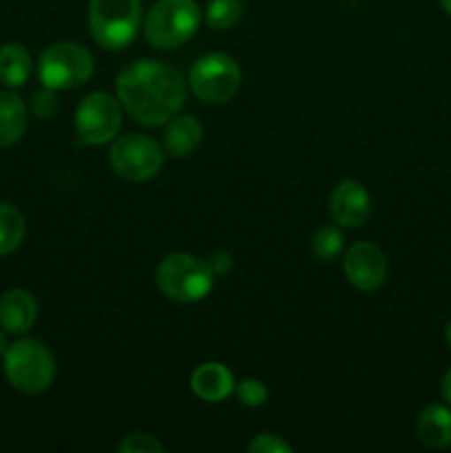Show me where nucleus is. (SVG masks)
Wrapping results in <instances>:
<instances>
[{
	"label": "nucleus",
	"instance_id": "f257e3e1",
	"mask_svg": "<svg viewBox=\"0 0 451 453\" xmlns=\"http://www.w3.org/2000/svg\"><path fill=\"white\" fill-rule=\"evenodd\" d=\"M118 97L135 122L162 127L184 106L186 80L166 62L135 60L118 75Z\"/></svg>",
	"mask_w": 451,
	"mask_h": 453
},
{
	"label": "nucleus",
	"instance_id": "f03ea898",
	"mask_svg": "<svg viewBox=\"0 0 451 453\" xmlns=\"http://www.w3.org/2000/svg\"><path fill=\"white\" fill-rule=\"evenodd\" d=\"M155 279H157L159 290L168 299L177 303H197L210 295L215 273L208 261L199 257L188 255V252H172L159 261Z\"/></svg>",
	"mask_w": 451,
	"mask_h": 453
},
{
	"label": "nucleus",
	"instance_id": "7ed1b4c3",
	"mask_svg": "<svg viewBox=\"0 0 451 453\" xmlns=\"http://www.w3.org/2000/svg\"><path fill=\"white\" fill-rule=\"evenodd\" d=\"M4 376L18 392L40 394L56 379V358L42 341H16L4 352Z\"/></svg>",
	"mask_w": 451,
	"mask_h": 453
},
{
	"label": "nucleus",
	"instance_id": "20e7f679",
	"mask_svg": "<svg viewBox=\"0 0 451 453\" xmlns=\"http://www.w3.org/2000/svg\"><path fill=\"white\" fill-rule=\"evenodd\" d=\"M202 25V12L195 0H157L149 9L144 34L153 47L175 49L193 38Z\"/></svg>",
	"mask_w": 451,
	"mask_h": 453
},
{
	"label": "nucleus",
	"instance_id": "39448f33",
	"mask_svg": "<svg viewBox=\"0 0 451 453\" xmlns=\"http://www.w3.org/2000/svg\"><path fill=\"white\" fill-rule=\"evenodd\" d=\"M141 25V0H91L88 27L104 49L119 51L135 40Z\"/></svg>",
	"mask_w": 451,
	"mask_h": 453
},
{
	"label": "nucleus",
	"instance_id": "423d86ee",
	"mask_svg": "<svg viewBox=\"0 0 451 453\" xmlns=\"http://www.w3.org/2000/svg\"><path fill=\"white\" fill-rule=\"evenodd\" d=\"M93 75V56L78 42H56L38 62V78L53 91L78 88Z\"/></svg>",
	"mask_w": 451,
	"mask_h": 453
},
{
	"label": "nucleus",
	"instance_id": "0eeeda50",
	"mask_svg": "<svg viewBox=\"0 0 451 453\" xmlns=\"http://www.w3.org/2000/svg\"><path fill=\"white\" fill-rule=\"evenodd\" d=\"M188 84L195 97H199L202 102L224 104V102L233 100V96L241 87V69L233 56L206 53L190 66Z\"/></svg>",
	"mask_w": 451,
	"mask_h": 453
},
{
	"label": "nucleus",
	"instance_id": "6e6552de",
	"mask_svg": "<svg viewBox=\"0 0 451 453\" xmlns=\"http://www.w3.org/2000/svg\"><path fill=\"white\" fill-rule=\"evenodd\" d=\"M111 166L128 181L153 180L164 166V150L153 137L128 133L111 146Z\"/></svg>",
	"mask_w": 451,
	"mask_h": 453
},
{
	"label": "nucleus",
	"instance_id": "1a4fd4ad",
	"mask_svg": "<svg viewBox=\"0 0 451 453\" xmlns=\"http://www.w3.org/2000/svg\"><path fill=\"white\" fill-rule=\"evenodd\" d=\"M122 128L119 102L109 93H88L75 111V135L80 144L100 146L115 140Z\"/></svg>",
	"mask_w": 451,
	"mask_h": 453
},
{
	"label": "nucleus",
	"instance_id": "9d476101",
	"mask_svg": "<svg viewBox=\"0 0 451 453\" xmlns=\"http://www.w3.org/2000/svg\"><path fill=\"white\" fill-rule=\"evenodd\" d=\"M343 270L354 288L363 292H374L387 279V259L378 246L370 242H358L345 252Z\"/></svg>",
	"mask_w": 451,
	"mask_h": 453
},
{
	"label": "nucleus",
	"instance_id": "9b49d317",
	"mask_svg": "<svg viewBox=\"0 0 451 453\" xmlns=\"http://www.w3.org/2000/svg\"><path fill=\"white\" fill-rule=\"evenodd\" d=\"M371 197L361 181L345 180L330 197V215L343 228H358L370 219Z\"/></svg>",
	"mask_w": 451,
	"mask_h": 453
},
{
	"label": "nucleus",
	"instance_id": "f8f14e48",
	"mask_svg": "<svg viewBox=\"0 0 451 453\" xmlns=\"http://www.w3.org/2000/svg\"><path fill=\"white\" fill-rule=\"evenodd\" d=\"M38 319V303L27 290H9L0 296V327L9 334H25Z\"/></svg>",
	"mask_w": 451,
	"mask_h": 453
},
{
	"label": "nucleus",
	"instance_id": "ddd939ff",
	"mask_svg": "<svg viewBox=\"0 0 451 453\" xmlns=\"http://www.w3.org/2000/svg\"><path fill=\"white\" fill-rule=\"evenodd\" d=\"M190 389L202 401L219 403L234 392V376L221 363H203L190 376Z\"/></svg>",
	"mask_w": 451,
	"mask_h": 453
},
{
	"label": "nucleus",
	"instance_id": "4468645a",
	"mask_svg": "<svg viewBox=\"0 0 451 453\" xmlns=\"http://www.w3.org/2000/svg\"><path fill=\"white\" fill-rule=\"evenodd\" d=\"M203 135V128L193 115H175L168 119L166 135H164V146L166 153L172 157H186L199 146Z\"/></svg>",
	"mask_w": 451,
	"mask_h": 453
},
{
	"label": "nucleus",
	"instance_id": "2eb2a0df",
	"mask_svg": "<svg viewBox=\"0 0 451 453\" xmlns=\"http://www.w3.org/2000/svg\"><path fill=\"white\" fill-rule=\"evenodd\" d=\"M416 432L423 445L445 449L451 445V411L442 405L424 407L416 423Z\"/></svg>",
	"mask_w": 451,
	"mask_h": 453
},
{
	"label": "nucleus",
	"instance_id": "dca6fc26",
	"mask_svg": "<svg viewBox=\"0 0 451 453\" xmlns=\"http://www.w3.org/2000/svg\"><path fill=\"white\" fill-rule=\"evenodd\" d=\"M27 106L16 93L0 91V149L16 144L27 131Z\"/></svg>",
	"mask_w": 451,
	"mask_h": 453
},
{
	"label": "nucleus",
	"instance_id": "f3484780",
	"mask_svg": "<svg viewBox=\"0 0 451 453\" xmlns=\"http://www.w3.org/2000/svg\"><path fill=\"white\" fill-rule=\"evenodd\" d=\"M31 56L22 44L7 42L0 47V82L18 88L29 80Z\"/></svg>",
	"mask_w": 451,
	"mask_h": 453
},
{
	"label": "nucleus",
	"instance_id": "a211bd4d",
	"mask_svg": "<svg viewBox=\"0 0 451 453\" xmlns=\"http://www.w3.org/2000/svg\"><path fill=\"white\" fill-rule=\"evenodd\" d=\"M25 239V217L11 203H0V257L16 250Z\"/></svg>",
	"mask_w": 451,
	"mask_h": 453
},
{
	"label": "nucleus",
	"instance_id": "6ab92c4d",
	"mask_svg": "<svg viewBox=\"0 0 451 453\" xmlns=\"http://www.w3.org/2000/svg\"><path fill=\"white\" fill-rule=\"evenodd\" d=\"M243 16L241 0H210L206 7V22L210 29L226 31L233 29Z\"/></svg>",
	"mask_w": 451,
	"mask_h": 453
},
{
	"label": "nucleus",
	"instance_id": "aec40b11",
	"mask_svg": "<svg viewBox=\"0 0 451 453\" xmlns=\"http://www.w3.org/2000/svg\"><path fill=\"white\" fill-rule=\"evenodd\" d=\"M343 233L336 226H323L312 237V252L321 261H332L343 252Z\"/></svg>",
	"mask_w": 451,
	"mask_h": 453
},
{
	"label": "nucleus",
	"instance_id": "412c9836",
	"mask_svg": "<svg viewBox=\"0 0 451 453\" xmlns=\"http://www.w3.org/2000/svg\"><path fill=\"white\" fill-rule=\"evenodd\" d=\"M234 392L241 405L246 407H261L268 401V388L256 379H246L234 385Z\"/></svg>",
	"mask_w": 451,
	"mask_h": 453
},
{
	"label": "nucleus",
	"instance_id": "4be33fe9",
	"mask_svg": "<svg viewBox=\"0 0 451 453\" xmlns=\"http://www.w3.org/2000/svg\"><path fill=\"white\" fill-rule=\"evenodd\" d=\"M122 453H164V445L150 434H128L118 445Z\"/></svg>",
	"mask_w": 451,
	"mask_h": 453
},
{
	"label": "nucleus",
	"instance_id": "5701e85b",
	"mask_svg": "<svg viewBox=\"0 0 451 453\" xmlns=\"http://www.w3.org/2000/svg\"><path fill=\"white\" fill-rule=\"evenodd\" d=\"M31 111H34L35 118H53L57 111V97H56V91L49 87L44 88H38V91L31 96Z\"/></svg>",
	"mask_w": 451,
	"mask_h": 453
},
{
	"label": "nucleus",
	"instance_id": "b1692460",
	"mask_svg": "<svg viewBox=\"0 0 451 453\" xmlns=\"http://www.w3.org/2000/svg\"><path fill=\"white\" fill-rule=\"evenodd\" d=\"M250 453H292L290 442L283 441L277 434H261L248 445Z\"/></svg>",
	"mask_w": 451,
	"mask_h": 453
},
{
	"label": "nucleus",
	"instance_id": "393cba45",
	"mask_svg": "<svg viewBox=\"0 0 451 453\" xmlns=\"http://www.w3.org/2000/svg\"><path fill=\"white\" fill-rule=\"evenodd\" d=\"M208 265H210V270L215 273V277H224V274H228L230 270H233V255H230L228 250L212 252L210 259H208Z\"/></svg>",
	"mask_w": 451,
	"mask_h": 453
},
{
	"label": "nucleus",
	"instance_id": "a878e982",
	"mask_svg": "<svg viewBox=\"0 0 451 453\" xmlns=\"http://www.w3.org/2000/svg\"><path fill=\"white\" fill-rule=\"evenodd\" d=\"M442 398L451 405V370L447 372L445 379H442Z\"/></svg>",
	"mask_w": 451,
	"mask_h": 453
},
{
	"label": "nucleus",
	"instance_id": "bb28decb",
	"mask_svg": "<svg viewBox=\"0 0 451 453\" xmlns=\"http://www.w3.org/2000/svg\"><path fill=\"white\" fill-rule=\"evenodd\" d=\"M7 336H4V332L0 330V357H4V352H7Z\"/></svg>",
	"mask_w": 451,
	"mask_h": 453
},
{
	"label": "nucleus",
	"instance_id": "cd10ccee",
	"mask_svg": "<svg viewBox=\"0 0 451 453\" xmlns=\"http://www.w3.org/2000/svg\"><path fill=\"white\" fill-rule=\"evenodd\" d=\"M445 341H447V345L451 348V319L447 321V327H445Z\"/></svg>",
	"mask_w": 451,
	"mask_h": 453
},
{
	"label": "nucleus",
	"instance_id": "c85d7f7f",
	"mask_svg": "<svg viewBox=\"0 0 451 453\" xmlns=\"http://www.w3.org/2000/svg\"><path fill=\"white\" fill-rule=\"evenodd\" d=\"M438 3H440V7L451 16V0H438Z\"/></svg>",
	"mask_w": 451,
	"mask_h": 453
}]
</instances>
